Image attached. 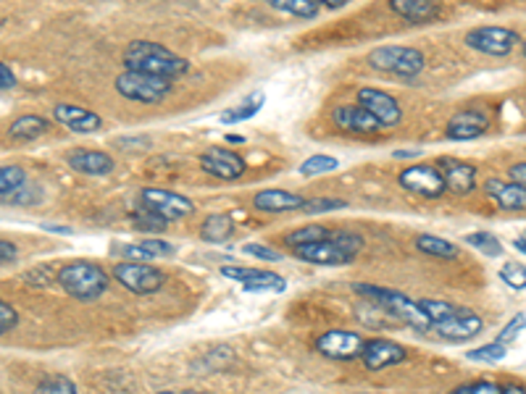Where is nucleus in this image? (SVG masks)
<instances>
[{"instance_id": "nucleus-29", "label": "nucleus", "mask_w": 526, "mask_h": 394, "mask_svg": "<svg viewBox=\"0 0 526 394\" xmlns=\"http://www.w3.org/2000/svg\"><path fill=\"white\" fill-rule=\"evenodd\" d=\"M268 5L274 11H282L289 16H298V19H316L321 3L319 0H268Z\"/></svg>"}, {"instance_id": "nucleus-8", "label": "nucleus", "mask_w": 526, "mask_h": 394, "mask_svg": "<svg viewBox=\"0 0 526 394\" xmlns=\"http://www.w3.org/2000/svg\"><path fill=\"white\" fill-rule=\"evenodd\" d=\"M111 277L135 295H153L167 284V274L147 263H119Z\"/></svg>"}, {"instance_id": "nucleus-47", "label": "nucleus", "mask_w": 526, "mask_h": 394, "mask_svg": "<svg viewBox=\"0 0 526 394\" xmlns=\"http://www.w3.org/2000/svg\"><path fill=\"white\" fill-rule=\"evenodd\" d=\"M16 256H19V248H16L14 242H8V239H0V266L14 263Z\"/></svg>"}, {"instance_id": "nucleus-43", "label": "nucleus", "mask_w": 526, "mask_h": 394, "mask_svg": "<svg viewBox=\"0 0 526 394\" xmlns=\"http://www.w3.org/2000/svg\"><path fill=\"white\" fill-rule=\"evenodd\" d=\"M16 324H19V313L8 302L0 300V337L8 334L11 328H16Z\"/></svg>"}, {"instance_id": "nucleus-40", "label": "nucleus", "mask_w": 526, "mask_h": 394, "mask_svg": "<svg viewBox=\"0 0 526 394\" xmlns=\"http://www.w3.org/2000/svg\"><path fill=\"white\" fill-rule=\"evenodd\" d=\"M348 203L345 200H335V197H316V200H306L303 203V213L309 216H319V213H329V210H339L345 208Z\"/></svg>"}, {"instance_id": "nucleus-4", "label": "nucleus", "mask_w": 526, "mask_h": 394, "mask_svg": "<svg viewBox=\"0 0 526 394\" xmlns=\"http://www.w3.org/2000/svg\"><path fill=\"white\" fill-rule=\"evenodd\" d=\"M369 66L382 74H392L400 79H410L421 74L427 66V58L419 47L410 45H384L369 53Z\"/></svg>"}, {"instance_id": "nucleus-1", "label": "nucleus", "mask_w": 526, "mask_h": 394, "mask_svg": "<svg viewBox=\"0 0 526 394\" xmlns=\"http://www.w3.org/2000/svg\"><path fill=\"white\" fill-rule=\"evenodd\" d=\"M124 66L126 71H137L145 76H158V79H174L190 71V64L171 53L167 45H158L153 40H135L124 50Z\"/></svg>"}, {"instance_id": "nucleus-45", "label": "nucleus", "mask_w": 526, "mask_h": 394, "mask_svg": "<svg viewBox=\"0 0 526 394\" xmlns=\"http://www.w3.org/2000/svg\"><path fill=\"white\" fill-rule=\"evenodd\" d=\"M140 248L147 250L153 258H158V256L168 258L177 253V250H174V245H171V242H164V239H145V242H140Z\"/></svg>"}, {"instance_id": "nucleus-6", "label": "nucleus", "mask_w": 526, "mask_h": 394, "mask_svg": "<svg viewBox=\"0 0 526 394\" xmlns=\"http://www.w3.org/2000/svg\"><path fill=\"white\" fill-rule=\"evenodd\" d=\"M140 206L147 213H156L158 218H164L167 224L187 218L195 213V203L190 197L179 195V192H168V189H158V187H145L140 192Z\"/></svg>"}, {"instance_id": "nucleus-10", "label": "nucleus", "mask_w": 526, "mask_h": 394, "mask_svg": "<svg viewBox=\"0 0 526 394\" xmlns=\"http://www.w3.org/2000/svg\"><path fill=\"white\" fill-rule=\"evenodd\" d=\"M363 345H366V339L356 331L332 328V331H327V334H321L316 339V352H321L329 360H342L345 363V360H356Z\"/></svg>"}, {"instance_id": "nucleus-50", "label": "nucleus", "mask_w": 526, "mask_h": 394, "mask_svg": "<svg viewBox=\"0 0 526 394\" xmlns=\"http://www.w3.org/2000/svg\"><path fill=\"white\" fill-rule=\"evenodd\" d=\"M116 145H119V147H140V145H145V147H147V145H150V139H145V137H140V139L121 137L119 142H116Z\"/></svg>"}, {"instance_id": "nucleus-33", "label": "nucleus", "mask_w": 526, "mask_h": 394, "mask_svg": "<svg viewBox=\"0 0 526 394\" xmlns=\"http://www.w3.org/2000/svg\"><path fill=\"white\" fill-rule=\"evenodd\" d=\"M329 242L335 248H339L348 258H353V260L363 250V237L356 232H329Z\"/></svg>"}, {"instance_id": "nucleus-52", "label": "nucleus", "mask_w": 526, "mask_h": 394, "mask_svg": "<svg viewBox=\"0 0 526 394\" xmlns=\"http://www.w3.org/2000/svg\"><path fill=\"white\" fill-rule=\"evenodd\" d=\"M421 156V150H398L395 153V158H419Z\"/></svg>"}, {"instance_id": "nucleus-32", "label": "nucleus", "mask_w": 526, "mask_h": 394, "mask_svg": "<svg viewBox=\"0 0 526 394\" xmlns=\"http://www.w3.org/2000/svg\"><path fill=\"white\" fill-rule=\"evenodd\" d=\"M466 245H471V248H474V250H479L481 256H490V258L502 256L501 239H498L495 234H490V232L466 234Z\"/></svg>"}, {"instance_id": "nucleus-41", "label": "nucleus", "mask_w": 526, "mask_h": 394, "mask_svg": "<svg viewBox=\"0 0 526 394\" xmlns=\"http://www.w3.org/2000/svg\"><path fill=\"white\" fill-rule=\"evenodd\" d=\"M524 324H526L524 313H519V316H516V318H513L511 324L502 328L501 337H498L495 342H498V345H502V348H508V345H511V342H513V339H516V337H519V334L524 331Z\"/></svg>"}, {"instance_id": "nucleus-11", "label": "nucleus", "mask_w": 526, "mask_h": 394, "mask_svg": "<svg viewBox=\"0 0 526 394\" xmlns=\"http://www.w3.org/2000/svg\"><path fill=\"white\" fill-rule=\"evenodd\" d=\"M481 328H484L481 316L474 313V310H466V308H455L445 321L431 326V331H434L437 337H442L445 342H466V339H474V337L481 334Z\"/></svg>"}, {"instance_id": "nucleus-27", "label": "nucleus", "mask_w": 526, "mask_h": 394, "mask_svg": "<svg viewBox=\"0 0 526 394\" xmlns=\"http://www.w3.org/2000/svg\"><path fill=\"white\" fill-rule=\"evenodd\" d=\"M416 248L424 256L440 258V260H455L458 258V248H455L453 242H448L442 237H434V234H419L416 237Z\"/></svg>"}, {"instance_id": "nucleus-15", "label": "nucleus", "mask_w": 526, "mask_h": 394, "mask_svg": "<svg viewBox=\"0 0 526 394\" xmlns=\"http://www.w3.org/2000/svg\"><path fill=\"white\" fill-rule=\"evenodd\" d=\"M200 168L206 174H211L216 179H224V182H235L245 174V161L239 158L235 150H221V147H208L203 156H200Z\"/></svg>"}, {"instance_id": "nucleus-35", "label": "nucleus", "mask_w": 526, "mask_h": 394, "mask_svg": "<svg viewBox=\"0 0 526 394\" xmlns=\"http://www.w3.org/2000/svg\"><path fill=\"white\" fill-rule=\"evenodd\" d=\"M416 302H419V308L424 310V316L430 318V326L445 321V318H448V316L455 310L453 302H445V300H416Z\"/></svg>"}, {"instance_id": "nucleus-21", "label": "nucleus", "mask_w": 526, "mask_h": 394, "mask_svg": "<svg viewBox=\"0 0 526 394\" xmlns=\"http://www.w3.org/2000/svg\"><path fill=\"white\" fill-rule=\"evenodd\" d=\"M292 253H295V258H300L306 263H313V266H345V263H353V258H348L339 248H335L329 242V237L321 239V242H313V245L295 248Z\"/></svg>"}, {"instance_id": "nucleus-2", "label": "nucleus", "mask_w": 526, "mask_h": 394, "mask_svg": "<svg viewBox=\"0 0 526 394\" xmlns=\"http://www.w3.org/2000/svg\"><path fill=\"white\" fill-rule=\"evenodd\" d=\"M56 281L61 284V289L79 302H96L97 298L106 295L108 289V281L111 277L97 266V263H90V260H74V263H66Z\"/></svg>"}, {"instance_id": "nucleus-38", "label": "nucleus", "mask_w": 526, "mask_h": 394, "mask_svg": "<svg viewBox=\"0 0 526 394\" xmlns=\"http://www.w3.org/2000/svg\"><path fill=\"white\" fill-rule=\"evenodd\" d=\"M501 278L508 284V287H513V289H524L526 287V268L524 263H505L501 268Z\"/></svg>"}, {"instance_id": "nucleus-18", "label": "nucleus", "mask_w": 526, "mask_h": 394, "mask_svg": "<svg viewBox=\"0 0 526 394\" xmlns=\"http://www.w3.org/2000/svg\"><path fill=\"white\" fill-rule=\"evenodd\" d=\"M490 129V116L479 108H466L458 111L450 121H448V137L455 142H469V139L481 137Z\"/></svg>"}, {"instance_id": "nucleus-30", "label": "nucleus", "mask_w": 526, "mask_h": 394, "mask_svg": "<svg viewBox=\"0 0 526 394\" xmlns=\"http://www.w3.org/2000/svg\"><path fill=\"white\" fill-rule=\"evenodd\" d=\"M26 185V171L22 166H0V200H8L16 189Z\"/></svg>"}, {"instance_id": "nucleus-28", "label": "nucleus", "mask_w": 526, "mask_h": 394, "mask_svg": "<svg viewBox=\"0 0 526 394\" xmlns=\"http://www.w3.org/2000/svg\"><path fill=\"white\" fill-rule=\"evenodd\" d=\"M263 103H266V95L263 93L248 95L239 106H235V108H229V111L221 114V124H239V121H248V118H253L258 111H261Z\"/></svg>"}, {"instance_id": "nucleus-23", "label": "nucleus", "mask_w": 526, "mask_h": 394, "mask_svg": "<svg viewBox=\"0 0 526 394\" xmlns=\"http://www.w3.org/2000/svg\"><path fill=\"white\" fill-rule=\"evenodd\" d=\"M487 197H492L502 210H524L526 208V192L524 187L502 182V179H487L484 182Z\"/></svg>"}, {"instance_id": "nucleus-37", "label": "nucleus", "mask_w": 526, "mask_h": 394, "mask_svg": "<svg viewBox=\"0 0 526 394\" xmlns=\"http://www.w3.org/2000/svg\"><path fill=\"white\" fill-rule=\"evenodd\" d=\"M505 352H508V348H502L498 342H492V345L471 349L466 358H469V360H477V363H501L502 358H505Z\"/></svg>"}, {"instance_id": "nucleus-26", "label": "nucleus", "mask_w": 526, "mask_h": 394, "mask_svg": "<svg viewBox=\"0 0 526 394\" xmlns=\"http://www.w3.org/2000/svg\"><path fill=\"white\" fill-rule=\"evenodd\" d=\"M50 129V121L43 116H19L11 129H8V137L14 142H32V139L43 137Z\"/></svg>"}, {"instance_id": "nucleus-39", "label": "nucleus", "mask_w": 526, "mask_h": 394, "mask_svg": "<svg viewBox=\"0 0 526 394\" xmlns=\"http://www.w3.org/2000/svg\"><path fill=\"white\" fill-rule=\"evenodd\" d=\"M132 221H135V227L140 229V232H147V234H161V232H167V221L164 218H158L156 213H137V216H132Z\"/></svg>"}, {"instance_id": "nucleus-7", "label": "nucleus", "mask_w": 526, "mask_h": 394, "mask_svg": "<svg viewBox=\"0 0 526 394\" xmlns=\"http://www.w3.org/2000/svg\"><path fill=\"white\" fill-rule=\"evenodd\" d=\"M466 45L481 56L502 58V56L513 53L516 45H521V35L513 29H505V26H477V29L466 32Z\"/></svg>"}, {"instance_id": "nucleus-24", "label": "nucleus", "mask_w": 526, "mask_h": 394, "mask_svg": "<svg viewBox=\"0 0 526 394\" xmlns=\"http://www.w3.org/2000/svg\"><path fill=\"white\" fill-rule=\"evenodd\" d=\"M389 8L410 24H427L440 16V5L431 0H389Z\"/></svg>"}, {"instance_id": "nucleus-5", "label": "nucleus", "mask_w": 526, "mask_h": 394, "mask_svg": "<svg viewBox=\"0 0 526 394\" xmlns=\"http://www.w3.org/2000/svg\"><path fill=\"white\" fill-rule=\"evenodd\" d=\"M116 93L132 103H145V106H153V103H161L168 93H171V82L168 79H158V76H145L137 71H124L116 76L114 82Z\"/></svg>"}, {"instance_id": "nucleus-48", "label": "nucleus", "mask_w": 526, "mask_h": 394, "mask_svg": "<svg viewBox=\"0 0 526 394\" xmlns=\"http://www.w3.org/2000/svg\"><path fill=\"white\" fill-rule=\"evenodd\" d=\"M16 87V76H14V71L8 69L3 61H0V90H14Z\"/></svg>"}, {"instance_id": "nucleus-25", "label": "nucleus", "mask_w": 526, "mask_h": 394, "mask_svg": "<svg viewBox=\"0 0 526 394\" xmlns=\"http://www.w3.org/2000/svg\"><path fill=\"white\" fill-rule=\"evenodd\" d=\"M235 234V221L229 213H208L203 218V227H200V237L211 245H221L227 242L229 237Z\"/></svg>"}, {"instance_id": "nucleus-17", "label": "nucleus", "mask_w": 526, "mask_h": 394, "mask_svg": "<svg viewBox=\"0 0 526 394\" xmlns=\"http://www.w3.org/2000/svg\"><path fill=\"white\" fill-rule=\"evenodd\" d=\"M332 121H335L337 129L353 132V135H379L382 132L379 121L369 111H363L359 103L356 106H337L332 111Z\"/></svg>"}, {"instance_id": "nucleus-56", "label": "nucleus", "mask_w": 526, "mask_h": 394, "mask_svg": "<svg viewBox=\"0 0 526 394\" xmlns=\"http://www.w3.org/2000/svg\"><path fill=\"white\" fill-rule=\"evenodd\" d=\"M227 139H229V142H235V145H239V142H245V139L239 137V135H229V137H227Z\"/></svg>"}, {"instance_id": "nucleus-20", "label": "nucleus", "mask_w": 526, "mask_h": 394, "mask_svg": "<svg viewBox=\"0 0 526 394\" xmlns=\"http://www.w3.org/2000/svg\"><path fill=\"white\" fill-rule=\"evenodd\" d=\"M66 163L72 166L74 171H79V174H85V177H108V174L116 168V161H114L108 153H103V150H87V147L74 150L72 156L66 158Z\"/></svg>"}, {"instance_id": "nucleus-53", "label": "nucleus", "mask_w": 526, "mask_h": 394, "mask_svg": "<svg viewBox=\"0 0 526 394\" xmlns=\"http://www.w3.org/2000/svg\"><path fill=\"white\" fill-rule=\"evenodd\" d=\"M513 248H516V250H519V253L524 256V250H526V237H524V234H519V239L513 242Z\"/></svg>"}, {"instance_id": "nucleus-16", "label": "nucleus", "mask_w": 526, "mask_h": 394, "mask_svg": "<svg viewBox=\"0 0 526 394\" xmlns=\"http://www.w3.org/2000/svg\"><path fill=\"white\" fill-rule=\"evenodd\" d=\"M442 182H445V192H455V195H469L477 187V168L466 161H455V158H442L437 166Z\"/></svg>"}, {"instance_id": "nucleus-36", "label": "nucleus", "mask_w": 526, "mask_h": 394, "mask_svg": "<svg viewBox=\"0 0 526 394\" xmlns=\"http://www.w3.org/2000/svg\"><path fill=\"white\" fill-rule=\"evenodd\" d=\"M35 394H79V392H76L72 379H66V376H48L46 381L37 384Z\"/></svg>"}, {"instance_id": "nucleus-12", "label": "nucleus", "mask_w": 526, "mask_h": 394, "mask_svg": "<svg viewBox=\"0 0 526 394\" xmlns=\"http://www.w3.org/2000/svg\"><path fill=\"white\" fill-rule=\"evenodd\" d=\"M359 106L363 111H369L371 116L379 121V126H398L403 121V108L400 103L389 93L374 90V87H360L359 90Z\"/></svg>"}, {"instance_id": "nucleus-34", "label": "nucleus", "mask_w": 526, "mask_h": 394, "mask_svg": "<svg viewBox=\"0 0 526 394\" xmlns=\"http://www.w3.org/2000/svg\"><path fill=\"white\" fill-rule=\"evenodd\" d=\"M337 158L332 156H311L309 161L300 163V174L303 177H321V174H329V171H337Z\"/></svg>"}, {"instance_id": "nucleus-22", "label": "nucleus", "mask_w": 526, "mask_h": 394, "mask_svg": "<svg viewBox=\"0 0 526 394\" xmlns=\"http://www.w3.org/2000/svg\"><path fill=\"white\" fill-rule=\"evenodd\" d=\"M306 203L303 195L288 192V189H263L253 197V206L261 213H289V210H300Z\"/></svg>"}, {"instance_id": "nucleus-44", "label": "nucleus", "mask_w": 526, "mask_h": 394, "mask_svg": "<svg viewBox=\"0 0 526 394\" xmlns=\"http://www.w3.org/2000/svg\"><path fill=\"white\" fill-rule=\"evenodd\" d=\"M242 253H245V256L261 258V260H268V263H277V260H282V256H279L277 250H271V248H266V245H258V242H250V245H245V248H242Z\"/></svg>"}, {"instance_id": "nucleus-9", "label": "nucleus", "mask_w": 526, "mask_h": 394, "mask_svg": "<svg viewBox=\"0 0 526 394\" xmlns=\"http://www.w3.org/2000/svg\"><path fill=\"white\" fill-rule=\"evenodd\" d=\"M398 182L403 189L419 195V197H427V200H437L445 195V182L437 171V166L431 163H416V166H408L398 174Z\"/></svg>"}, {"instance_id": "nucleus-51", "label": "nucleus", "mask_w": 526, "mask_h": 394, "mask_svg": "<svg viewBox=\"0 0 526 394\" xmlns=\"http://www.w3.org/2000/svg\"><path fill=\"white\" fill-rule=\"evenodd\" d=\"M501 394H526V389L521 384H508V387H502Z\"/></svg>"}, {"instance_id": "nucleus-3", "label": "nucleus", "mask_w": 526, "mask_h": 394, "mask_svg": "<svg viewBox=\"0 0 526 394\" xmlns=\"http://www.w3.org/2000/svg\"><path fill=\"white\" fill-rule=\"evenodd\" d=\"M359 295L369 298L374 305H379L387 316L392 318H400L403 324L413 326L419 331H430V318L424 316V310L419 308V302L410 300L403 292H395V289H384V287H374V284H356L353 287Z\"/></svg>"}, {"instance_id": "nucleus-19", "label": "nucleus", "mask_w": 526, "mask_h": 394, "mask_svg": "<svg viewBox=\"0 0 526 394\" xmlns=\"http://www.w3.org/2000/svg\"><path fill=\"white\" fill-rule=\"evenodd\" d=\"M53 116H56L58 124L69 126L72 132H79V135H93V132H97L103 126V118L97 116V114L82 108V106H72V103H58L53 108Z\"/></svg>"}, {"instance_id": "nucleus-49", "label": "nucleus", "mask_w": 526, "mask_h": 394, "mask_svg": "<svg viewBox=\"0 0 526 394\" xmlns=\"http://www.w3.org/2000/svg\"><path fill=\"white\" fill-rule=\"evenodd\" d=\"M524 182H526V166L524 163H516V166L511 168V185L524 187Z\"/></svg>"}, {"instance_id": "nucleus-14", "label": "nucleus", "mask_w": 526, "mask_h": 394, "mask_svg": "<svg viewBox=\"0 0 526 394\" xmlns=\"http://www.w3.org/2000/svg\"><path fill=\"white\" fill-rule=\"evenodd\" d=\"M221 277L239 281L242 289L248 292H285L288 289V281L274 274V271H261V268H245V266H224L221 268Z\"/></svg>"}, {"instance_id": "nucleus-46", "label": "nucleus", "mask_w": 526, "mask_h": 394, "mask_svg": "<svg viewBox=\"0 0 526 394\" xmlns=\"http://www.w3.org/2000/svg\"><path fill=\"white\" fill-rule=\"evenodd\" d=\"M119 253L121 258H126V263H147V260L153 258L147 250H143L140 245H121Z\"/></svg>"}, {"instance_id": "nucleus-42", "label": "nucleus", "mask_w": 526, "mask_h": 394, "mask_svg": "<svg viewBox=\"0 0 526 394\" xmlns=\"http://www.w3.org/2000/svg\"><path fill=\"white\" fill-rule=\"evenodd\" d=\"M501 384L498 381H474V384H466V387H458L453 394H501Z\"/></svg>"}, {"instance_id": "nucleus-31", "label": "nucleus", "mask_w": 526, "mask_h": 394, "mask_svg": "<svg viewBox=\"0 0 526 394\" xmlns=\"http://www.w3.org/2000/svg\"><path fill=\"white\" fill-rule=\"evenodd\" d=\"M329 237V229L319 227V224H311V227H303V229H295V232L285 234V245L288 248H303V245H313V242H321Z\"/></svg>"}, {"instance_id": "nucleus-55", "label": "nucleus", "mask_w": 526, "mask_h": 394, "mask_svg": "<svg viewBox=\"0 0 526 394\" xmlns=\"http://www.w3.org/2000/svg\"><path fill=\"white\" fill-rule=\"evenodd\" d=\"M324 5H327V8H342L345 0H324Z\"/></svg>"}, {"instance_id": "nucleus-54", "label": "nucleus", "mask_w": 526, "mask_h": 394, "mask_svg": "<svg viewBox=\"0 0 526 394\" xmlns=\"http://www.w3.org/2000/svg\"><path fill=\"white\" fill-rule=\"evenodd\" d=\"M46 229H50V232H61V234H72V229H69V227H53V224H46Z\"/></svg>"}, {"instance_id": "nucleus-57", "label": "nucleus", "mask_w": 526, "mask_h": 394, "mask_svg": "<svg viewBox=\"0 0 526 394\" xmlns=\"http://www.w3.org/2000/svg\"><path fill=\"white\" fill-rule=\"evenodd\" d=\"M161 394H203V392H192V389H185V392H161Z\"/></svg>"}, {"instance_id": "nucleus-13", "label": "nucleus", "mask_w": 526, "mask_h": 394, "mask_svg": "<svg viewBox=\"0 0 526 394\" xmlns=\"http://www.w3.org/2000/svg\"><path fill=\"white\" fill-rule=\"evenodd\" d=\"M360 363L366 371H384L389 366H400L408 360V349L392 339H369L360 349Z\"/></svg>"}]
</instances>
